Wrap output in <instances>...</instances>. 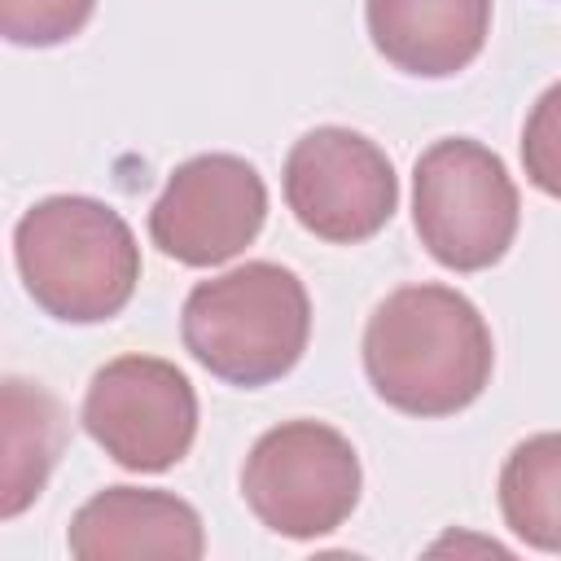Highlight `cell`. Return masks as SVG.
<instances>
[{
	"label": "cell",
	"mask_w": 561,
	"mask_h": 561,
	"mask_svg": "<svg viewBox=\"0 0 561 561\" xmlns=\"http://www.w3.org/2000/svg\"><path fill=\"white\" fill-rule=\"evenodd\" d=\"M495 346L482 311L451 285H403L364 329V373L408 416H451L491 381Z\"/></svg>",
	"instance_id": "6da1fadb"
},
{
	"label": "cell",
	"mask_w": 561,
	"mask_h": 561,
	"mask_svg": "<svg viewBox=\"0 0 561 561\" xmlns=\"http://www.w3.org/2000/svg\"><path fill=\"white\" fill-rule=\"evenodd\" d=\"M13 259L35 307L61 324L118 316L140 280V245L127 219L79 193L35 202L13 228Z\"/></svg>",
	"instance_id": "7a4b0ae2"
},
{
	"label": "cell",
	"mask_w": 561,
	"mask_h": 561,
	"mask_svg": "<svg viewBox=\"0 0 561 561\" xmlns=\"http://www.w3.org/2000/svg\"><path fill=\"white\" fill-rule=\"evenodd\" d=\"M180 333L206 373L254 390L302 359L311 337V298L289 267L254 259L193 285L180 311Z\"/></svg>",
	"instance_id": "3957f363"
},
{
	"label": "cell",
	"mask_w": 561,
	"mask_h": 561,
	"mask_svg": "<svg viewBox=\"0 0 561 561\" xmlns=\"http://www.w3.org/2000/svg\"><path fill=\"white\" fill-rule=\"evenodd\" d=\"M522 202L500 153L469 136L434 140L412 171V224L421 245L451 272L500 263L517 237Z\"/></svg>",
	"instance_id": "277c9868"
},
{
	"label": "cell",
	"mask_w": 561,
	"mask_h": 561,
	"mask_svg": "<svg viewBox=\"0 0 561 561\" xmlns=\"http://www.w3.org/2000/svg\"><path fill=\"white\" fill-rule=\"evenodd\" d=\"M359 456L351 438L324 421H280L245 456L241 495L250 513L285 535L316 539L337 530L359 504Z\"/></svg>",
	"instance_id": "5b68a950"
},
{
	"label": "cell",
	"mask_w": 561,
	"mask_h": 561,
	"mask_svg": "<svg viewBox=\"0 0 561 561\" xmlns=\"http://www.w3.org/2000/svg\"><path fill=\"white\" fill-rule=\"evenodd\" d=\"M83 430L123 469L162 473L197 438L193 381L158 355H118L96 368L83 394Z\"/></svg>",
	"instance_id": "8992f818"
},
{
	"label": "cell",
	"mask_w": 561,
	"mask_h": 561,
	"mask_svg": "<svg viewBox=\"0 0 561 561\" xmlns=\"http://www.w3.org/2000/svg\"><path fill=\"white\" fill-rule=\"evenodd\" d=\"M285 202L311 237L355 245L390 224L399 180L368 136L351 127H316L294 140L285 158Z\"/></svg>",
	"instance_id": "52a82bcc"
},
{
	"label": "cell",
	"mask_w": 561,
	"mask_h": 561,
	"mask_svg": "<svg viewBox=\"0 0 561 561\" xmlns=\"http://www.w3.org/2000/svg\"><path fill=\"white\" fill-rule=\"evenodd\" d=\"M267 219V184L237 153H197L180 162L149 210L153 245L184 267L237 259Z\"/></svg>",
	"instance_id": "ba28073f"
},
{
	"label": "cell",
	"mask_w": 561,
	"mask_h": 561,
	"mask_svg": "<svg viewBox=\"0 0 561 561\" xmlns=\"http://www.w3.org/2000/svg\"><path fill=\"white\" fill-rule=\"evenodd\" d=\"M79 561L105 557H175L197 561L206 552L202 517L188 500L145 486H105L75 517L66 535Z\"/></svg>",
	"instance_id": "9c48e42d"
},
{
	"label": "cell",
	"mask_w": 561,
	"mask_h": 561,
	"mask_svg": "<svg viewBox=\"0 0 561 561\" xmlns=\"http://www.w3.org/2000/svg\"><path fill=\"white\" fill-rule=\"evenodd\" d=\"M373 48L403 75L447 79L465 70L491 31V0H364Z\"/></svg>",
	"instance_id": "30bf717a"
},
{
	"label": "cell",
	"mask_w": 561,
	"mask_h": 561,
	"mask_svg": "<svg viewBox=\"0 0 561 561\" xmlns=\"http://www.w3.org/2000/svg\"><path fill=\"white\" fill-rule=\"evenodd\" d=\"M61 451V408L48 390L4 377L0 390V517H18L48 482Z\"/></svg>",
	"instance_id": "8fae6325"
},
{
	"label": "cell",
	"mask_w": 561,
	"mask_h": 561,
	"mask_svg": "<svg viewBox=\"0 0 561 561\" xmlns=\"http://www.w3.org/2000/svg\"><path fill=\"white\" fill-rule=\"evenodd\" d=\"M500 513L522 543L561 552V434H530L508 451L500 469Z\"/></svg>",
	"instance_id": "7c38bea8"
},
{
	"label": "cell",
	"mask_w": 561,
	"mask_h": 561,
	"mask_svg": "<svg viewBox=\"0 0 561 561\" xmlns=\"http://www.w3.org/2000/svg\"><path fill=\"white\" fill-rule=\"evenodd\" d=\"M96 0H0V35L22 48H53L79 35Z\"/></svg>",
	"instance_id": "4fadbf2b"
},
{
	"label": "cell",
	"mask_w": 561,
	"mask_h": 561,
	"mask_svg": "<svg viewBox=\"0 0 561 561\" xmlns=\"http://www.w3.org/2000/svg\"><path fill=\"white\" fill-rule=\"evenodd\" d=\"M522 162L539 193L561 202V83H552L526 114Z\"/></svg>",
	"instance_id": "5bb4252c"
}]
</instances>
